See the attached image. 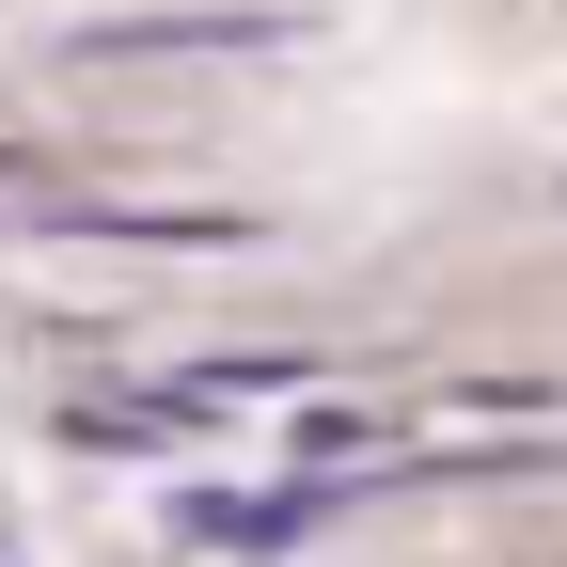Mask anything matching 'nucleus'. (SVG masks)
I'll use <instances>...</instances> for the list:
<instances>
[{"label": "nucleus", "instance_id": "1", "mask_svg": "<svg viewBox=\"0 0 567 567\" xmlns=\"http://www.w3.org/2000/svg\"><path fill=\"white\" fill-rule=\"evenodd\" d=\"M331 505H347V488H205L189 536H205V551H300Z\"/></svg>", "mask_w": 567, "mask_h": 567}, {"label": "nucleus", "instance_id": "2", "mask_svg": "<svg viewBox=\"0 0 567 567\" xmlns=\"http://www.w3.org/2000/svg\"><path fill=\"white\" fill-rule=\"evenodd\" d=\"M142 48H284V17H95L80 63H142Z\"/></svg>", "mask_w": 567, "mask_h": 567}, {"label": "nucleus", "instance_id": "3", "mask_svg": "<svg viewBox=\"0 0 567 567\" xmlns=\"http://www.w3.org/2000/svg\"><path fill=\"white\" fill-rule=\"evenodd\" d=\"M80 237H158V252H237L252 221H221V205H63Z\"/></svg>", "mask_w": 567, "mask_h": 567}, {"label": "nucleus", "instance_id": "4", "mask_svg": "<svg viewBox=\"0 0 567 567\" xmlns=\"http://www.w3.org/2000/svg\"><path fill=\"white\" fill-rule=\"evenodd\" d=\"M189 394H158V410H63V442H95V457H158V442H189Z\"/></svg>", "mask_w": 567, "mask_h": 567}, {"label": "nucleus", "instance_id": "5", "mask_svg": "<svg viewBox=\"0 0 567 567\" xmlns=\"http://www.w3.org/2000/svg\"><path fill=\"white\" fill-rule=\"evenodd\" d=\"M0 567H17V551H0Z\"/></svg>", "mask_w": 567, "mask_h": 567}]
</instances>
